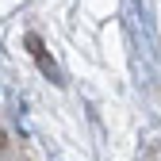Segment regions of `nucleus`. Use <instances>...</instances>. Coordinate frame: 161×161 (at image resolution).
<instances>
[{
	"label": "nucleus",
	"mask_w": 161,
	"mask_h": 161,
	"mask_svg": "<svg viewBox=\"0 0 161 161\" xmlns=\"http://www.w3.org/2000/svg\"><path fill=\"white\" fill-rule=\"evenodd\" d=\"M8 146H12V142H8V134L0 130V153H8Z\"/></svg>",
	"instance_id": "f03ea898"
},
{
	"label": "nucleus",
	"mask_w": 161,
	"mask_h": 161,
	"mask_svg": "<svg viewBox=\"0 0 161 161\" xmlns=\"http://www.w3.org/2000/svg\"><path fill=\"white\" fill-rule=\"evenodd\" d=\"M27 54L38 62V69H42V77H50V80H62V73H58V65H54V58L46 54V46H42V38L38 35H27Z\"/></svg>",
	"instance_id": "f257e3e1"
}]
</instances>
